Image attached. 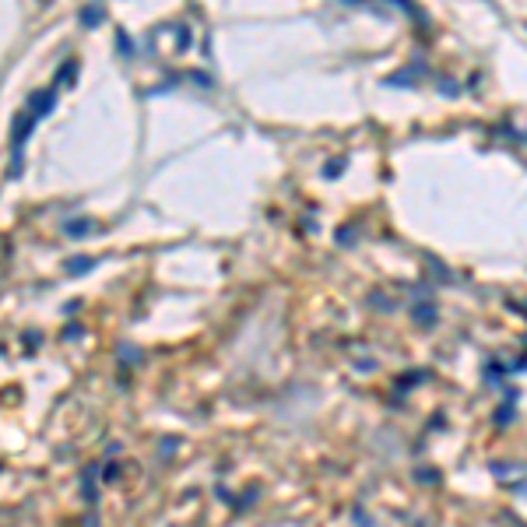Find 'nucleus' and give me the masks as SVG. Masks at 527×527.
<instances>
[{
  "instance_id": "nucleus-1",
  "label": "nucleus",
  "mask_w": 527,
  "mask_h": 527,
  "mask_svg": "<svg viewBox=\"0 0 527 527\" xmlns=\"http://www.w3.org/2000/svg\"><path fill=\"white\" fill-rule=\"evenodd\" d=\"M32 123H35V116H32V113H21V116L14 120V127H11V145H14V148H21V141L28 137Z\"/></svg>"
},
{
  "instance_id": "nucleus-2",
  "label": "nucleus",
  "mask_w": 527,
  "mask_h": 527,
  "mask_svg": "<svg viewBox=\"0 0 527 527\" xmlns=\"http://www.w3.org/2000/svg\"><path fill=\"white\" fill-rule=\"evenodd\" d=\"M53 102H57V88H50L46 95H35V99H32V109H35V120H39L42 113H50V109H53Z\"/></svg>"
},
{
  "instance_id": "nucleus-3",
  "label": "nucleus",
  "mask_w": 527,
  "mask_h": 527,
  "mask_svg": "<svg viewBox=\"0 0 527 527\" xmlns=\"http://www.w3.org/2000/svg\"><path fill=\"white\" fill-rule=\"evenodd\" d=\"M102 18H106L102 7H84V11H81V21H84V25H99Z\"/></svg>"
},
{
  "instance_id": "nucleus-4",
  "label": "nucleus",
  "mask_w": 527,
  "mask_h": 527,
  "mask_svg": "<svg viewBox=\"0 0 527 527\" xmlns=\"http://www.w3.org/2000/svg\"><path fill=\"white\" fill-rule=\"evenodd\" d=\"M91 264H95V260H71V264H67V271H71V274H81V271H88Z\"/></svg>"
},
{
  "instance_id": "nucleus-5",
  "label": "nucleus",
  "mask_w": 527,
  "mask_h": 527,
  "mask_svg": "<svg viewBox=\"0 0 527 527\" xmlns=\"http://www.w3.org/2000/svg\"><path fill=\"white\" fill-rule=\"evenodd\" d=\"M415 320H418V323H433V309H429V306H418V309H415Z\"/></svg>"
},
{
  "instance_id": "nucleus-6",
  "label": "nucleus",
  "mask_w": 527,
  "mask_h": 527,
  "mask_svg": "<svg viewBox=\"0 0 527 527\" xmlns=\"http://www.w3.org/2000/svg\"><path fill=\"white\" fill-rule=\"evenodd\" d=\"M88 232V222H71L67 225V235H84Z\"/></svg>"
},
{
  "instance_id": "nucleus-7",
  "label": "nucleus",
  "mask_w": 527,
  "mask_h": 527,
  "mask_svg": "<svg viewBox=\"0 0 527 527\" xmlns=\"http://www.w3.org/2000/svg\"><path fill=\"white\" fill-rule=\"evenodd\" d=\"M116 46H120V50H123V53H127V57H130V50H134V42H130V39H127V35H123V32H120V35H116Z\"/></svg>"
}]
</instances>
